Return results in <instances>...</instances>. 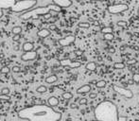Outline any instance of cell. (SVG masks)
<instances>
[{
	"mask_svg": "<svg viewBox=\"0 0 139 121\" xmlns=\"http://www.w3.org/2000/svg\"><path fill=\"white\" fill-rule=\"evenodd\" d=\"M18 117L28 121H58L61 119V113L50 106L36 104L20 110Z\"/></svg>",
	"mask_w": 139,
	"mask_h": 121,
	"instance_id": "obj_1",
	"label": "cell"
},
{
	"mask_svg": "<svg viewBox=\"0 0 139 121\" xmlns=\"http://www.w3.org/2000/svg\"><path fill=\"white\" fill-rule=\"evenodd\" d=\"M95 118L98 121H118L117 106L111 100H103L98 104L94 111Z\"/></svg>",
	"mask_w": 139,
	"mask_h": 121,
	"instance_id": "obj_2",
	"label": "cell"
},
{
	"mask_svg": "<svg viewBox=\"0 0 139 121\" xmlns=\"http://www.w3.org/2000/svg\"><path fill=\"white\" fill-rule=\"evenodd\" d=\"M51 12H61V8H60L59 6L55 5V4H48L46 6L44 7H37V8H33L32 10L24 12L23 14L20 15V19L27 21V20H30V19H39L41 16H45L47 13H50Z\"/></svg>",
	"mask_w": 139,
	"mask_h": 121,
	"instance_id": "obj_3",
	"label": "cell"
},
{
	"mask_svg": "<svg viewBox=\"0 0 139 121\" xmlns=\"http://www.w3.org/2000/svg\"><path fill=\"white\" fill-rule=\"evenodd\" d=\"M37 4V0H19L15 3V5L11 9L12 12L15 13L26 12L32 10Z\"/></svg>",
	"mask_w": 139,
	"mask_h": 121,
	"instance_id": "obj_4",
	"label": "cell"
},
{
	"mask_svg": "<svg viewBox=\"0 0 139 121\" xmlns=\"http://www.w3.org/2000/svg\"><path fill=\"white\" fill-rule=\"evenodd\" d=\"M113 89L114 92H116L118 95L122 96L126 99H131L133 97V93L131 89H128V88H125L119 85H115V84L113 85Z\"/></svg>",
	"mask_w": 139,
	"mask_h": 121,
	"instance_id": "obj_5",
	"label": "cell"
},
{
	"mask_svg": "<svg viewBox=\"0 0 139 121\" xmlns=\"http://www.w3.org/2000/svg\"><path fill=\"white\" fill-rule=\"evenodd\" d=\"M128 10H129V6L127 4H124V3L114 4V5L110 6L107 9L108 12L111 13V14H118V13H121V12H127Z\"/></svg>",
	"mask_w": 139,
	"mask_h": 121,
	"instance_id": "obj_6",
	"label": "cell"
},
{
	"mask_svg": "<svg viewBox=\"0 0 139 121\" xmlns=\"http://www.w3.org/2000/svg\"><path fill=\"white\" fill-rule=\"evenodd\" d=\"M60 65L63 67H68V68H79L82 66V63L79 60H72L70 59H62L60 60Z\"/></svg>",
	"mask_w": 139,
	"mask_h": 121,
	"instance_id": "obj_7",
	"label": "cell"
},
{
	"mask_svg": "<svg viewBox=\"0 0 139 121\" xmlns=\"http://www.w3.org/2000/svg\"><path fill=\"white\" fill-rule=\"evenodd\" d=\"M76 41V36L73 35V34H68L66 36H64L63 38H61L59 39L58 43L61 46H69V45H71L72 44H74Z\"/></svg>",
	"mask_w": 139,
	"mask_h": 121,
	"instance_id": "obj_8",
	"label": "cell"
},
{
	"mask_svg": "<svg viewBox=\"0 0 139 121\" xmlns=\"http://www.w3.org/2000/svg\"><path fill=\"white\" fill-rule=\"evenodd\" d=\"M37 58V53L36 51H30V52H25L21 55V60L23 62H29V60H33Z\"/></svg>",
	"mask_w": 139,
	"mask_h": 121,
	"instance_id": "obj_9",
	"label": "cell"
},
{
	"mask_svg": "<svg viewBox=\"0 0 139 121\" xmlns=\"http://www.w3.org/2000/svg\"><path fill=\"white\" fill-rule=\"evenodd\" d=\"M53 4L59 6L60 8H69L72 6V0H53Z\"/></svg>",
	"mask_w": 139,
	"mask_h": 121,
	"instance_id": "obj_10",
	"label": "cell"
},
{
	"mask_svg": "<svg viewBox=\"0 0 139 121\" xmlns=\"http://www.w3.org/2000/svg\"><path fill=\"white\" fill-rule=\"evenodd\" d=\"M17 1L16 0H0V8L3 9H12Z\"/></svg>",
	"mask_w": 139,
	"mask_h": 121,
	"instance_id": "obj_11",
	"label": "cell"
},
{
	"mask_svg": "<svg viewBox=\"0 0 139 121\" xmlns=\"http://www.w3.org/2000/svg\"><path fill=\"white\" fill-rule=\"evenodd\" d=\"M92 91V87L90 84H84L82 86H81L80 88L77 89V94L79 95H84V94H87V93H91Z\"/></svg>",
	"mask_w": 139,
	"mask_h": 121,
	"instance_id": "obj_12",
	"label": "cell"
},
{
	"mask_svg": "<svg viewBox=\"0 0 139 121\" xmlns=\"http://www.w3.org/2000/svg\"><path fill=\"white\" fill-rule=\"evenodd\" d=\"M50 34H51V31H50L48 28H41L40 30L37 31V36L40 37V38H46V37H48Z\"/></svg>",
	"mask_w": 139,
	"mask_h": 121,
	"instance_id": "obj_13",
	"label": "cell"
},
{
	"mask_svg": "<svg viewBox=\"0 0 139 121\" xmlns=\"http://www.w3.org/2000/svg\"><path fill=\"white\" fill-rule=\"evenodd\" d=\"M22 49L24 52H30V51H33L34 49V44L30 42H25L22 45Z\"/></svg>",
	"mask_w": 139,
	"mask_h": 121,
	"instance_id": "obj_14",
	"label": "cell"
},
{
	"mask_svg": "<svg viewBox=\"0 0 139 121\" xmlns=\"http://www.w3.org/2000/svg\"><path fill=\"white\" fill-rule=\"evenodd\" d=\"M47 104H48V106H50V107H56V106H58L59 105V98L57 97H54V96H52V97H48V99H47Z\"/></svg>",
	"mask_w": 139,
	"mask_h": 121,
	"instance_id": "obj_15",
	"label": "cell"
},
{
	"mask_svg": "<svg viewBox=\"0 0 139 121\" xmlns=\"http://www.w3.org/2000/svg\"><path fill=\"white\" fill-rule=\"evenodd\" d=\"M57 81H58V77H57L56 75H54V74L49 75V76H47V77L45 78V82H46V83H49V84L55 83Z\"/></svg>",
	"mask_w": 139,
	"mask_h": 121,
	"instance_id": "obj_16",
	"label": "cell"
},
{
	"mask_svg": "<svg viewBox=\"0 0 139 121\" xmlns=\"http://www.w3.org/2000/svg\"><path fill=\"white\" fill-rule=\"evenodd\" d=\"M85 69L88 71H96L97 69V64L95 62H89L86 65H85Z\"/></svg>",
	"mask_w": 139,
	"mask_h": 121,
	"instance_id": "obj_17",
	"label": "cell"
},
{
	"mask_svg": "<svg viewBox=\"0 0 139 121\" xmlns=\"http://www.w3.org/2000/svg\"><path fill=\"white\" fill-rule=\"evenodd\" d=\"M106 85H107V82H106L104 80H100V81H98L96 82V86H97V88H98V89H102V88L106 87Z\"/></svg>",
	"mask_w": 139,
	"mask_h": 121,
	"instance_id": "obj_18",
	"label": "cell"
},
{
	"mask_svg": "<svg viewBox=\"0 0 139 121\" xmlns=\"http://www.w3.org/2000/svg\"><path fill=\"white\" fill-rule=\"evenodd\" d=\"M126 67V65L124 63H121V62H117V63H114V68L117 69V70H121V69H124Z\"/></svg>",
	"mask_w": 139,
	"mask_h": 121,
	"instance_id": "obj_19",
	"label": "cell"
},
{
	"mask_svg": "<svg viewBox=\"0 0 139 121\" xmlns=\"http://www.w3.org/2000/svg\"><path fill=\"white\" fill-rule=\"evenodd\" d=\"M36 92L38 94H45V93L47 92V87L45 86V85H40L36 88Z\"/></svg>",
	"mask_w": 139,
	"mask_h": 121,
	"instance_id": "obj_20",
	"label": "cell"
},
{
	"mask_svg": "<svg viewBox=\"0 0 139 121\" xmlns=\"http://www.w3.org/2000/svg\"><path fill=\"white\" fill-rule=\"evenodd\" d=\"M61 97H62L63 99H65V100H69V99L73 98V94H72L71 92H64V93H62Z\"/></svg>",
	"mask_w": 139,
	"mask_h": 121,
	"instance_id": "obj_21",
	"label": "cell"
},
{
	"mask_svg": "<svg viewBox=\"0 0 139 121\" xmlns=\"http://www.w3.org/2000/svg\"><path fill=\"white\" fill-rule=\"evenodd\" d=\"M12 32L13 35H18V34H21L22 32V28L20 26H16V27H13L12 29Z\"/></svg>",
	"mask_w": 139,
	"mask_h": 121,
	"instance_id": "obj_22",
	"label": "cell"
},
{
	"mask_svg": "<svg viewBox=\"0 0 139 121\" xmlns=\"http://www.w3.org/2000/svg\"><path fill=\"white\" fill-rule=\"evenodd\" d=\"M100 31H101V33L103 35L108 34V33H113V28H111V27H103Z\"/></svg>",
	"mask_w": 139,
	"mask_h": 121,
	"instance_id": "obj_23",
	"label": "cell"
},
{
	"mask_svg": "<svg viewBox=\"0 0 139 121\" xmlns=\"http://www.w3.org/2000/svg\"><path fill=\"white\" fill-rule=\"evenodd\" d=\"M116 26H117V27H119V28H128V26H129V24H128L126 21H124V20H120V21H118V22L116 23Z\"/></svg>",
	"mask_w": 139,
	"mask_h": 121,
	"instance_id": "obj_24",
	"label": "cell"
},
{
	"mask_svg": "<svg viewBox=\"0 0 139 121\" xmlns=\"http://www.w3.org/2000/svg\"><path fill=\"white\" fill-rule=\"evenodd\" d=\"M90 23H88V22H80L79 24H78V27L79 28H90Z\"/></svg>",
	"mask_w": 139,
	"mask_h": 121,
	"instance_id": "obj_25",
	"label": "cell"
},
{
	"mask_svg": "<svg viewBox=\"0 0 139 121\" xmlns=\"http://www.w3.org/2000/svg\"><path fill=\"white\" fill-rule=\"evenodd\" d=\"M103 38L106 41H113L114 38V33H108V34H104Z\"/></svg>",
	"mask_w": 139,
	"mask_h": 121,
	"instance_id": "obj_26",
	"label": "cell"
},
{
	"mask_svg": "<svg viewBox=\"0 0 139 121\" xmlns=\"http://www.w3.org/2000/svg\"><path fill=\"white\" fill-rule=\"evenodd\" d=\"M10 72H11V68L9 66H3L0 69V73H2V74H9Z\"/></svg>",
	"mask_w": 139,
	"mask_h": 121,
	"instance_id": "obj_27",
	"label": "cell"
},
{
	"mask_svg": "<svg viewBox=\"0 0 139 121\" xmlns=\"http://www.w3.org/2000/svg\"><path fill=\"white\" fill-rule=\"evenodd\" d=\"M10 93H11V90H10L9 87H3V88L1 89V94H2V95H7V96H9Z\"/></svg>",
	"mask_w": 139,
	"mask_h": 121,
	"instance_id": "obj_28",
	"label": "cell"
},
{
	"mask_svg": "<svg viewBox=\"0 0 139 121\" xmlns=\"http://www.w3.org/2000/svg\"><path fill=\"white\" fill-rule=\"evenodd\" d=\"M132 81L135 83H139V73H133L132 75Z\"/></svg>",
	"mask_w": 139,
	"mask_h": 121,
	"instance_id": "obj_29",
	"label": "cell"
},
{
	"mask_svg": "<svg viewBox=\"0 0 139 121\" xmlns=\"http://www.w3.org/2000/svg\"><path fill=\"white\" fill-rule=\"evenodd\" d=\"M11 99L10 96H7V95H2L0 94V100H3V101H9Z\"/></svg>",
	"mask_w": 139,
	"mask_h": 121,
	"instance_id": "obj_30",
	"label": "cell"
},
{
	"mask_svg": "<svg viewBox=\"0 0 139 121\" xmlns=\"http://www.w3.org/2000/svg\"><path fill=\"white\" fill-rule=\"evenodd\" d=\"M137 63V60L136 59H131V60H127V65H134L135 64Z\"/></svg>",
	"mask_w": 139,
	"mask_h": 121,
	"instance_id": "obj_31",
	"label": "cell"
},
{
	"mask_svg": "<svg viewBox=\"0 0 139 121\" xmlns=\"http://www.w3.org/2000/svg\"><path fill=\"white\" fill-rule=\"evenodd\" d=\"M87 102H88V99L85 98V97H82V98H81L79 100V104L80 105H85V104H87Z\"/></svg>",
	"mask_w": 139,
	"mask_h": 121,
	"instance_id": "obj_32",
	"label": "cell"
},
{
	"mask_svg": "<svg viewBox=\"0 0 139 121\" xmlns=\"http://www.w3.org/2000/svg\"><path fill=\"white\" fill-rule=\"evenodd\" d=\"M12 72L13 73H19L20 71H21V67L20 66H18V65H14L13 67H12Z\"/></svg>",
	"mask_w": 139,
	"mask_h": 121,
	"instance_id": "obj_33",
	"label": "cell"
},
{
	"mask_svg": "<svg viewBox=\"0 0 139 121\" xmlns=\"http://www.w3.org/2000/svg\"><path fill=\"white\" fill-rule=\"evenodd\" d=\"M74 53H75V55H76L77 57H82V54H83V51L81 50V49H77V50L74 51Z\"/></svg>",
	"mask_w": 139,
	"mask_h": 121,
	"instance_id": "obj_34",
	"label": "cell"
},
{
	"mask_svg": "<svg viewBox=\"0 0 139 121\" xmlns=\"http://www.w3.org/2000/svg\"><path fill=\"white\" fill-rule=\"evenodd\" d=\"M20 39H21V34L13 35V37H12V41H13V42H19Z\"/></svg>",
	"mask_w": 139,
	"mask_h": 121,
	"instance_id": "obj_35",
	"label": "cell"
},
{
	"mask_svg": "<svg viewBox=\"0 0 139 121\" xmlns=\"http://www.w3.org/2000/svg\"><path fill=\"white\" fill-rule=\"evenodd\" d=\"M97 97H98V94H97V93H95V92H91V93H89V98H91V99H95V98H97Z\"/></svg>",
	"mask_w": 139,
	"mask_h": 121,
	"instance_id": "obj_36",
	"label": "cell"
},
{
	"mask_svg": "<svg viewBox=\"0 0 139 121\" xmlns=\"http://www.w3.org/2000/svg\"><path fill=\"white\" fill-rule=\"evenodd\" d=\"M48 29H49L50 31H53V30H56V29H57V27H56L55 24H51V25H49Z\"/></svg>",
	"mask_w": 139,
	"mask_h": 121,
	"instance_id": "obj_37",
	"label": "cell"
},
{
	"mask_svg": "<svg viewBox=\"0 0 139 121\" xmlns=\"http://www.w3.org/2000/svg\"><path fill=\"white\" fill-rule=\"evenodd\" d=\"M127 119H128V117L126 116V115H119V118H118V121H127Z\"/></svg>",
	"mask_w": 139,
	"mask_h": 121,
	"instance_id": "obj_38",
	"label": "cell"
},
{
	"mask_svg": "<svg viewBox=\"0 0 139 121\" xmlns=\"http://www.w3.org/2000/svg\"><path fill=\"white\" fill-rule=\"evenodd\" d=\"M51 17H52V15H51L50 13H47V14H45V15L44 16V19H45V20H49Z\"/></svg>",
	"mask_w": 139,
	"mask_h": 121,
	"instance_id": "obj_39",
	"label": "cell"
},
{
	"mask_svg": "<svg viewBox=\"0 0 139 121\" xmlns=\"http://www.w3.org/2000/svg\"><path fill=\"white\" fill-rule=\"evenodd\" d=\"M108 52L109 53H115V48H114L113 46H111V47L108 48Z\"/></svg>",
	"mask_w": 139,
	"mask_h": 121,
	"instance_id": "obj_40",
	"label": "cell"
},
{
	"mask_svg": "<svg viewBox=\"0 0 139 121\" xmlns=\"http://www.w3.org/2000/svg\"><path fill=\"white\" fill-rule=\"evenodd\" d=\"M77 107H78V106H77L76 103H71V104H70V108H71V109H76Z\"/></svg>",
	"mask_w": 139,
	"mask_h": 121,
	"instance_id": "obj_41",
	"label": "cell"
},
{
	"mask_svg": "<svg viewBox=\"0 0 139 121\" xmlns=\"http://www.w3.org/2000/svg\"><path fill=\"white\" fill-rule=\"evenodd\" d=\"M19 49H20V46H19L18 44H17V45H14V46H13V50H15V51H18Z\"/></svg>",
	"mask_w": 139,
	"mask_h": 121,
	"instance_id": "obj_42",
	"label": "cell"
},
{
	"mask_svg": "<svg viewBox=\"0 0 139 121\" xmlns=\"http://www.w3.org/2000/svg\"><path fill=\"white\" fill-rule=\"evenodd\" d=\"M2 16H3V10L0 8V18H1Z\"/></svg>",
	"mask_w": 139,
	"mask_h": 121,
	"instance_id": "obj_43",
	"label": "cell"
},
{
	"mask_svg": "<svg viewBox=\"0 0 139 121\" xmlns=\"http://www.w3.org/2000/svg\"><path fill=\"white\" fill-rule=\"evenodd\" d=\"M94 1H100V2H103V1H108V0H94Z\"/></svg>",
	"mask_w": 139,
	"mask_h": 121,
	"instance_id": "obj_44",
	"label": "cell"
},
{
	"mask_svg": "<svg viewBox=\"0 0 139 121\" xmlns=\"http://www.w3.org/2000/svg\"><path fill=\"white\" fill-rule=\"evenodd\" d=\"M137 14L139 15V9H138V11H137Z\"/></svg>",
	"mask_w": 139,
	"mask_h": 121,
	"instance_id": "obj_45",
	"label": "cell"
},
{
	"mask_svg": "<svg viewBox=\"0 0 139 121\" xmlns=\"http://www.w3.org/2000/svg\"><path fill=\"white\" fill-rule=\"evenodd\" d=\"M91 121H98V120H97V119H94V120H91Z\"/></svg>",
	"mask_w": 139,
	"mask_h": 121,
	"instance_id": "obj_46",
	"label": "cell"
},
{
	"mask_svg": "<svg viewBox=\"0 0 139 121\" xmlns=\"http://www.w3.org/2000/svg\"><path fill=\"white\" fill-rule=\"evenodd\" d=\"M58 121H61V120H58Z\"/></svg>",
	"mask_w": 139,
	"mask_h": 121,
	"instance_id": "obj_47",
	"label": "cell"
},
{
	"mask_svg": "<svg viewBox=\"0 0 139 121\" xmlns=\"http://www.w3.org/2000/svg\"><path fill=\"white\" fill-rule=\"evenodd\" d=\"M0 102H1V100H0Z\"/></svg>",
	"mask_w": 139,
	"mask_h": 121,
	"instance_id": "obj_48",
	"label": "cell"
},
{
	"mask_svg": "<svg viewBox=\"0 0 139 121\" xmlns=\"http://www.w3.org/2000/svg\"><path fill=\"white\" fill-rule=\"evenodd\" d=\"M0 118H1V116H0Z\"/></svg>",
	"mask_w": 139,
	"mask_h": 121,
	"instance_id": "obj_49",
	"label": "cell"
},
{
	"mask_svg": "<svg viewBox=\"0 0 139 121\" xmlns=\"http://www.w3.org/2000/svg\"><path fill=\"white\" fill-rule=\"evenodd\" d=\"M16 1H17V0H16Z\"/></svg>",
	"mask_w": 139,
	"mask_h": 121,
	"instance_id": "obj_50",
	"label": "cell"
}]
</instances>
